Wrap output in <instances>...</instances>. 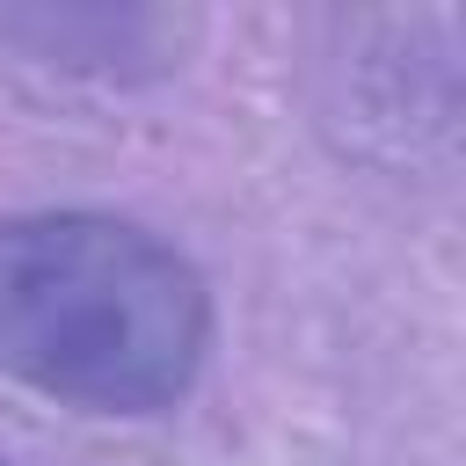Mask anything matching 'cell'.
Masks as SVG:
<instances>
[{
  "label": "cell",
  "mask_w": 466,
  "mask_h": 466,
  "mask_svg": "<svg viewBox=\"0 0 466 466\" xmlns=\"http://www.w3.org/2000/svg\"><path fill=\"white\" fill-rule=\"evenodd\" d=\"M211 350V291L116 211H0V379L80 415L175 408Z\"/></svg>",
  "instance_id": "cell-1"
},
{
  "label": "cell",
  "mask_w": 466,
  "mask_h": 466,
  "mask_svg": "<svg viewBox=\"0 0 466 466\" xmlns=\"http://www.w3.org/2000/svg\"><path fill=\"white\" fill-rule=\"evenodd\" d=\"M197 15L175 7H0V51L66 80H160L189 58Z\"/></svg>",
  "instance_id": "cell-2"
},
{
  "label": "cell",
  "mask_w": 466,
  "mask_h": 466,
  "mask_svg": "<svg viewBox=\"0 0 466 466\" xmlns=\"http://www.w3.org/2000/svg\"><path fill=\"white\" fill-rule=\"evenodd\" d=\"M0 466H7V459H0Z\"/></svg>",
  "instance_id": "cell-3"
}]
</instances>
